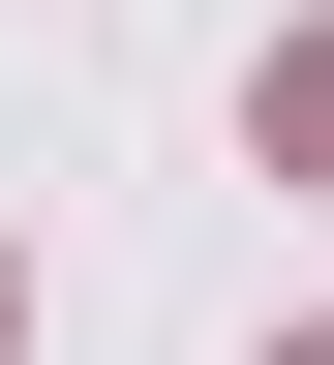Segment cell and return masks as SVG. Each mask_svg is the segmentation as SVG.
Wrapping results in <instances>:
<instances>
[{
	"label": "cell",
	"mask_w": 334,
	"mask_h": 365,
	"mask_svg": "<svg viewBox=\"0 0 334 365\" xmlns=\"http://www.w3.org/2000/svg\"><path fill=\"white\" fill-rule=\"evenodd\" d=\"M0 304H31V274H0Z\"/></svg>",
	"instance_id": "3957f363"
},
{
	"label": "cell",
	"mask_w": 334,
	"mask_h": 365,
	"mask_svg": "<svg viewBox=\"0 0 334 365\" xmlns=\"http://www.w3.org/2000/svg\"><path fill=\"white\" fill-rule=\"evenodd\" d=\"M273 365H334V335H273Z\"/></svg>",
	"instance_id": "7a4b0ae2"
},
{
	"label": "cell",
	"mask_w": 334,
	"mask_h": 365,
	"mask_svg": "<svg viewBox=\"0 0 334 365\" xmlns=\"http://www.w3.org/2000/svg\"><path fill=\"white\" fill-rule=\"evenodd\" d=\"M273 153H304V182H334V31H304V61H273Z\"/></svg>",
	"instance_id": "6da1fadb"
}]
</instances>
